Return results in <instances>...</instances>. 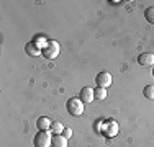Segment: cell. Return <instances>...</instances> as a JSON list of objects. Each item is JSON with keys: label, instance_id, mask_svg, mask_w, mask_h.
Segmentation results:
<instances>
[{"label": "cell", "instance_id": "obj_1", "mask_svg": "<svg viewBox=\"0 0 154 147\" xmlns=\"http://www.w3.org/2000/svg\"><path fill=\"white\" fill-rule=\"evenodd\" d=\"M84 105H85V103L80 100L79 97H72L67 100V103H66V108H67V111L71 116H80L84 113Z\"/></svg>", "mask_w": 154, "mask_h": 147}, {"label": "cell", "instance_id": "obj_2", "mask_svg": "<svg viewBox=\"0 0 154 147\" xmlns=\"http://www.w3.org/2000/svg\"><path fill=\"white\" fill-rule=\"evenodd\" d=\"M35 147H51L53 142V132L51 131H39L35 136Z\"/></svg>", "mask_w": 154, "mask_h": 147}, {"label": "cell", "instance_id": "obj_3", "mask_svg": "<svg viewBox=\"0 0 154 147\" xmlns=\"http://www.w3.org/2000/svg\"><path fill=\"white\" fill-rule=\"evenodd\" d=\"M59 51H61V46L57 41H54V39H49V43H48V46L43 49V56L46 59H56L59 56Z\"/></svg>", "mask_w": 154, "mask_h": 147}, {"label": "cell", "instance_id": "obj_4", "mask_svg": "<svg viewBox=\"0 0 154 147\" xmlns=\"http://www.w3.org/2000/svg\"><path fill=\"white\" fill-rule=\"evenodd\" d=\"M100 131L103 132L107 137H113V136L118 134V123H116V121H113V119H107L103 124H102Z\"/></svg>", "mask_w": 154, "mask_h": 147}, {"label": "cell", "instance_id": "obj_5", "mask_svg": "<svg viewBox=\"0 0 154 147\" xmlns=\"http://www.w3.org/2000/svg\"><path fill=\"white\" fill-rule=\"evenodd\" d=\"M95 82H97V87H102V88L110 87V85H112V74H110V72H100V74H97Z\"/></svg>", "mask_w": 154, "mask_h": 147}, {"label": "cell", "instance_id": "obj_6", "mask_svg": "<svg viewBox=\"0 0 154 147\" xmlns=\"http://www.w3.org/2000/svg\"><path fill=\"white\" fill-rule=\"evenodd\" d=\"M79 98L82 100L84 103H92L95 100V93H94V88L90 87H84L79 93Z\"/></svg>", "mask_w": 154, "mask_h": 147}, {"label": "cell", "instance_id": "obj_7", "mask_svg": "<svg viewBox=\"0 0 154 147\" xmlns=\"http://www.w3.org/2000/svg\"><path fill=\"white\" fill-rule=\"evenodd\" d=\"M138 62L144 67H151L154 65V54L152 52H143L141 56H138Z\"/></svg>", "mask_w": 154, "mask_h": 147}, {"label": "cell", "instance_id": "obj_8", "mask_svg": "<svg viewBox=\"0 0 154 147\" xmlns=\"http://www.w3.org/2000/svg\"><path fill=\"white\" fill-rule=\"evenodd\" d=\"M25 51H26L28 56H33V57H36V56H39V54H43V49H41V47L36 46L35 41L28 43L26 46H25Z\"/></svg>", "mask_w": 154, "mask_h": 147}, {"label": "cell", "instance_id": "obj_9", "mask_svg": "<svg viewBox=\"0 0 154 147\" xmlns=\"http://www.w3.org/2000/svg\"><path fill=\"white\" fill-rule=\"evenodd\" d=\"M51 124H53V121H49V118H46V116H41L36 119V126H38L39 131H49Z\"/></svg>", "mask_w": 154, "mask_h": 147}, {"label": "cell", "instance_id": "obj_10", "mask_svg": "<svg viewBox=\"0 0 154 147\" xmlns=\"http://www.w3.org/2000/svg\"><path fill=\"white\" fill-rule=\"evenodd\" d=\"M51 147H67V139H66L62 134L53 136V142H51Z\"/></svg>", "mask_w": 154, "mask_h": 147}, {"label": "cell", "instance_id": "obj_11", "mask_svg": "<svg viewBox=\"0 0 154 147\" xmlns=\"http://www.w3.org/2000/svg\"><path fill=\"white\" fill-rule=\"evenodd\" d=\"M51 132H53L54 136L56 134H62V131H64V128H62V124L59 123V121H53V124H51Z\"/></svg>", "mask_w": 154, "mask_h": 147}, {"label": "cell", "instance_id": "obj_12", "mask_svg": "<svg viewBox=\"0 0 154 147\" xmlns=\"http://www.w3.org/2000/svg\"><path fill=\"white\" fill-rule=\"evenodd\" d=\"M144 18L148 23L154 25V7H148V8L144 10Z\"/></svg>", "mask_w": 154, "mask_h": 147}, {"label": "cell", "instance_id": "obj_13", "mask_svg": "<svg viewBox=\"0 0 154 147\" xmlns=\"http://www.w3.org/2000/svg\"><path fill=\"white\" fill-rule=\"evenodd\" d=\"M94 93H95V98H97V100H105V98H107V88L97 87L94 90Z\"/></svg>", "mask_w": 154, "mask_h": 147}, {"label": "cell", "instance_id": "obj_14", "mask_svg": "<svg viewBox=\"0 0 154 147\" xmlns=\"http://www.w3.org/2000/svg\"><path fill=\"white\" fill-rule=\"evenodd\" d=\"M143 95H144L148 100H154V85L144 87V90H143Z\"/></svg>", "mask_w": 154, "mask_h": 147}, {"label": "cell", "instance_id": "obj_15", "mask_svg": "<svg viewBox=\"0 0 154 147\" xmlns=\"http://www.w3.org/2000/svg\"><path fill=\"white\" fill-rule=\"evenodd\" d=\"M62 136H64L66 139H69V137L72 136V131L69 129V128H64V131H62Z\"/></svg>", "mask_w": 154, "mask_h": 147}]
</instances>
